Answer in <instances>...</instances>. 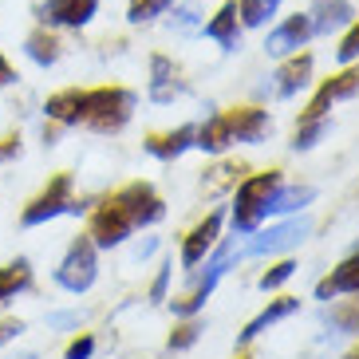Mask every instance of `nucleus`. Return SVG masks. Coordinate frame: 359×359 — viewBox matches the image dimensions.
<instances>
[{
  "label": "nucleus",
  "mask_w": 359,
  "mask_h": 359,
  "mask_svg": "<svg viewBox=\"0 0 359 359\" xmlns=\"http://www.w3.org/2000/svg\"><path fill=\"white\" fill-rule=\"evenodd\" d=\"M205 36H210V40H217L225 52H233V48H237V8H233V4H225V8L217 12L210 24H205Z\"/></svg>",
  "instance_id": "nucleus-21"
},
{
  "label": "nucleus",
  "mask_w": 359,
  "mask_h": 359,
  "mask_svg": "<svg viewBox=\"0 0 359 359\" xmlns=\"http://www.w3.org/2000/svg\"><path fill=\"white\" fill-rule=\"evenodd\" d=\"M339 292H359V245L351 249V257L339 264L336 273L316 285V300H332Z\"/></svg>",
  "instance_id": "nucleus-13"
},
{
  "label": "nucleus",
  "mask_w": 359,
  "mask_h": 359,
  "mask_svg": "<svg viewBox=\"0 0 359 359\" xmlns=\"http://www.w3.org/2000/svg\"><path fill=\"white\" fill-rule=\"evenodd\" d=\"M355 55H359V24L348 32V40L339 43V64H351Z\"/></svg>",
  "instance_id": "nucleus-31"
},
{
  "label": "nucleus",
  "mask_w": 359,
  "mask_h": 359,
  "mask_svg": "<svg viewBox=\"0 0 359 359\" xmlns=\"http://www.w3.org/2000/svg\"><path fill=\"white\" fill-rule=\"evenodd\" d=\"M170 4H174V0H130L127 20L130 24H147V20H154V16H162Z\"/></svg>",
  "instance_id": "nucleus-26"
},
{
  "label": "nucleus",
  "mask_w": 359,
  "mask_h": 359,
  "mask_svg": "<svg viewBox=\"0 0 359 359\" xmlns=\"http://www.w3.org/2000/svg\"><path fill=\"white\" fill-rule=\"evenodd\" d=\"M194 135H198L194 127H178L174 135H166V138H150V142H147V150L154 154V158L170 162V158H178V154H182L186 147H194Z\"/></svg>",
  "instance_id": "nucleus-19"
},
{
  "label": "nucleus",
  "mask_w": 359,
  "mask_h": 359,
  "mask_svg": "<svg viewBox=\"0 0 359 359\" xmlns=\"http://www.w3.org/2000/svg\"><path fill=\"white\" fill-rule=\"evenodd\" d=\"M296 308H300V300H292V296H280V300H273V304L264 308L261 316H257V320H249V324H245V332H241V336H237V344H241V348H245L249 339H257V336H261V332H269V327H273L276 320L292 316Z\"/></svg>",
  "instance_id": "nucleus-14"
},
{
  "label": "nucleus",
  "mask_w": 359,
  "mask_h": 359,
  "mask_svg": "<svg viewBox=\"0 0 359 359\" xmlns=\"http://www.w3.org/2000/svg\"><path fill=\"white\" fill-rule=\"evenodd\" d=\"M174 28H182V32L198 28V4H182V8L174 12Z\"/></svg>",
  "instance_id": "nucleus-30"
},
{
  "label": "nucleus",
  "mask_w": 359,
  "mask_h": 359,
  "mask_svg": "<svg viewBox=\"0 0 359 359\" xmlns=\"http://www.w3.org/2000/svg\"><path fill=\"white\" fill-rule=\"evenodd\" d=\"M194 138H198L194 147H201L205 154H222V150L233 142V135H229V123H225V115H213L210 123H205V127H201Z\"/></svg>",
  "instance_id": "nucleus-20"
},
{
  "label": "nucleus",
  "mask_w": 359,
  "mask_h": 359,
  "mask_svg": "<svg viewBox=\"0 0 359 359\" xmlns=\"http://www.w3.org/2000/svg\"><path fill=\"white\" fill-rule=\"evenodd\" d=\"M308 233H312V217H292L285 225H273L269 233L253 237V241L245 245V253L249 257H264V253H285V249H296V245L304 241Z\"/></svg>",
  "instance_id": "nucleus-6"
},
{
  "label": "nucleus",
  "mask_w": 359,
  "mask_h": 359,
  "mask_svg": "<svg viewBox=\"0 0 359 359\" xmlns=\"http://www.w3.org/2000/svg\"><path fill=\"white\" fill-rule=\"evenodd\" d=\"M308 75H312V60L308 55H300V60H292V64H285L280 72H276V95L280 99H292L300 87H308Z\"/></svg>",
  "instance_id": "nucleus-18"
},
{
  "label": "nucleus",
  "mask_w": 359,
  "mask_h": 359,
  "mask_svg": "<svg viewBox=\"0 0 359 359\" xmlns=\"http://www.w3.org/2000/svg\"><path fill=\"white\" fill-rule=\"evenodd\" d=\"M276 8H280V0H241V20L249 28H261Z\"/></svg>",
  "instance_id": "nucleus-25"
},
{
  "label": "nucleus",
  "mask_w": 359,
  "mask_h": 359,
  "mask_svg": "<svg viewBox=\"0 0 359 359\" xmlns=\"http://www.w3.org/2000/svg\"><path fill=\"white\" fill-rule=\"evenodd\" d=\"M28 285H32V264L24 261V257H16L12 264L0 269V304L4 300H16V292H24Z\"/></svg>",
  "instance_id": "nucleus-17"
},
{
  "label": "nucleus",
  "mask_w": 359,
  "mask_h": 359,
  "mask_svg": "<svg viewBox=\"0 0 359 359\" xmlns=\"http://www.w3.org/2000/svg\"><path fill=\"white\" fill-rule=\"evenodd\" d=\"M351 20V4L344 0H327L316 8V20H312V32H332V28H344Z\"/></svg>",
  "instance_id": "nucleus-22"
},
{
  "label": "nucleus",
  "mask_w": 359,
  "mask_h": 359,
  "mask_svg": "<svg viewBox=\"0 0 359 359\" xmlns=\"http://www.w3.org/2000/svg\"><path fill=\"white\" fill-rule=\"evenodd\" d=\"M355 359H359V355H355Z\"/></svg>",
  "instance_id": "nucleus-37"
},
{
  "label": "nucleus",
  "mask_w": 359,
  "mask_h": 359,
  "mask_svg": "<svg viewBox=\"0 0 359 359\" xmlns=\"http://www.w3.org/2000/svg\"><path fill=\"white\" fill-rule=\"evenodd\" d=\"M201 332H205V327H201V324H194V320H190V324H182L178 332L170 336V348H174V351H186L190 344H198V336H201Z\"/></svg>",
  "instance_id": "nucleus-29"
},
{
  "label": "nucleus",
  "mask_w": 359,
  "mask_h": 359,
  "mask_svg": "<svg viewBox=\"0 0 359 359\" xmlns=\"http://www.w3.org/2000/svg\"><path fill=\"white\" fill-rule=\"evenodd\" d=\"M237 257H241V253H237L233 245H222V249H217V257H213V261L205 264V276L198 280V288H194V292L186 296V300H178V304H174V312H178V316H194V312H201V308H205V300H210V292H213V285L222 280L225 269H229V264L237 261Z\"/></svg>",
  "instance_id": "nucleus-7"
},
{
  "label": "nucleus",
  "mask_w": 359,
  "mask_h": 359,
  "mask_svg": "<svg viewBox=\"0 0 359 359\" xmlns=\"http://www.w3.org/2000/svg\"><path fill=\"white\" fill-rule=\"evenodd\" d=\"M170 269H174V264H166V269L158 273V280H154V288H150V300H162V296H166V285H170Z\"/></svg>",
  "instance_id": "nucleus-34"
},
{
  "label": "nucleus",
  "mask_w": 359,
  "mask_h": 359,
  "mask_svg": "<svg viewBox=\"0 0 359 359\" xmlns=\"http://www.w3.org/2000/svg\"><path fill=\"white\" fill-rule=\"evenodd\" d=\"M154 83H150V99H158V103H170V99L178 95V83H174V67H170V60H154Z\"/></svg>",
  "instance_id": "nucleus-23"
},
{
  "label": "nucleus",
  "mask_w": 359,
  "mask_h": 359,
  "mask_svg": "<svg viewBox=\"0 0 359 359\" xmlns=\"http://www.w3.org/2000/svg\"><path fill=\"white\" fill-rule=\"evenodd\" d=\"M24 332V324L20 320H4V324H0V344H8V339H16Z\"/></svg>",
  "instance_id": "nucleus-35"
},
{
  "label": "nucleus",
  "mask_w": 359,
  "mask_h": 359,
  "mask_svg": "<svg viewBox=\"0 0 359 359\" xmlns=\"http://www.w3.org/2000/svg\"><path fill=\"white\" fill-rule=\"evenodd\" d=\"M20 154V138H0V162H12Z\"/></svg>",
  "instance_id": "nucleus-33"
},
{
  "label": "nucleus",
  "mask_w": 359,
  "mask_h": 359,
  "mask_svg": "<svg viewBox=\"0 0 359 359\" xmlns=\"http://www.w3.org/2000/svg\"><path fill=\"white\" fill-rule=\"evenodd\" d=\"M308 36H312V16H292V20H285L273 36H269L264 48H269V55H288V52H296V48H304Z\"/></svg>",
  "instance_id": "nucleus-10"
},
{
  "label": "nucleus",
  "mask_w": 359,
  "mask_h": 359,
  "mask_svg": "<svg viewBox=\"0 0 359 359\" xmlns=\"http://www.w3.org/2000/svg\"><path fill=\"white\" fill-rule=\"evenodd\" d=\"M91 351H95V339L83 336V339H75L72 348H67V355H64V359H91Z\"/></svg>",
  "instance_id": "nucleus-32"
},
{
  "label": "nucleus",
  "mask_w": 359,
  "mask_h": 359,
  "mask_svg": "<svg viewBox=\"0 0 359 359\" xmlns=\"http://www.w3.org/2000/svg\"><path fill=\"white\" fill-rule=\"evenodd\" d=\"M162 213L166 210H162V201L154 198V190L147 182H130V186H123L115 198H107L91 213V233L87 237L95 241V249H111V245L127 241L138 225L162 222Z\"/></svg>",
  "instance_id": "nucleus-1"
},
{
  "label": "nucleus",
  "mask_w": 359,
  "mask_h": 359,
  "mask_svg": "<svg viewBox=\"0 0 359 359\" xmlns=\"http://www.w3.org/2000/svg\"><path fill=\"white\" fill-rule=\"evenodd\" d=\"M130 111H135V95L123 91V87H99V91H87L83 103V123L99 135H111V130L127 127Z\"/></svg>",
  "instance_id": "nucleus-2"
},
{
  "label": "nucleus",
  "mask_w": 359,
  "mask_h": 359,
  "mask_svg": "<svg viewBox=\"0 0 359 359\" xmlns=\"http://www.w3.org/2000/svg\"><path fill=\"white\" fill-rule=\"evenodd\" d=\"M99 12V0H48L40 4V20L48 28H83Z\"/></svg>",
  "instance_id": "nucleus-8"
},
{
  "label": "nucleus",
  "mask_w": 359,
  "mask_h": 359,
  "mask_svg": "<svg viewBox=\"0 0 359 359\" xmlns=\"http://www.w3.org/2000/svg\"><path fill=\"white\" fill-rule=\"evenodd\" d=\"M276 186H280V174L276 170L253 174L249 182L237 186V205H233V225H237V233H257V225L264 222V205H269Z\"/></svg>",
  "instance_id": "nucleus-3"
},
{
  "label": "nucleus",
  "mask_w": 359,
  "mask_h": 359,
  "mask_svg": "<svg viewBox=\"0 0 359 359\" xmlns=\"http://www.w3.org/2000/svg\"><path fill=\"white\" fill-rule=\"evenodd\" d=\"M28 55H32L40 67H52L55 60H60V43H55V36H48V32H32L28 36Z\"/></svg>",
  "instance_id": "nucleus-24"
},
{
  "label": "nucleus",
  "mask_w": 359,
  "mask_h": 359,
  "mask_svg": "<svg viewBox=\"0 0 359 359\" xmlns=\"http://www.w3.org/2000/svg\"><path fill=\"white\" fill-rule=\"evenodd\" d=\"M327 135V118H304V127L296 130V150H312L320 142V138Z\"/></svg>",
  "instance_id": "nucleus-27"
},
{
  "label": "nucleus",
  "mask_w": 359,
  "mask_h": 359,
  "mask_svg": "<svg viewBox=\"0 0 359 359\" xmlns=\"http://www.w3.org/2000/svg\"><path fill=\"white\" fill-rule=\"evenodd\" d=\"M312 198H316V190H308V186H276L273 198H269V205H264V217L296 213V210H304Z\"/></svg>",
  "instance_id": "nucleus-16"
},
{
  "label": "nucleus",
  "mask_w": 359,
  "mask_h": 359,
  "mask_svg": "<svg viewBox=\"0 0 359 359\" xmlns=\"http://www.w3.org/2000/svg\"><path fill=\"white\" fill-rule=\"evenodd\" d=\"M95 276H99L95 241H91V237H75L72 249H67L64 261H60V269H55V285L64 288V292L79 296L95 285Z\"/></svg>",
  "instance_id": "nucleus-4"
},
{
  "label": "nucleus",
  "mask_w": 359,
  "mask_h": 359,
  "mask_svg": "<svg viewBox=\"0 0 359 359\" xmlns=\"http://www.w3.org/2000/svg\"><path fill=\"white\" fill-rule=\"evenodd\" d=\"M83 103H87V91H60V95L48 99V118H55V123H64V127H75V123H83Z\"/></svg>",
  "instance_id": "nucleus-15"
},
{
  "label": "nucleus",
  "mask_w": 359,
  "mask_h": 359,
  "mask_svg": "<svg viewBox=\"0 0 359 359\" xmlns=\"http://www.w3.org/2000/svg\"><path fill=\"white\" fill-rule=\"evenodd\" d=\"M60 213H79V205L72 201V174H55V178L48 182V190H43L40 198L28 201V210L20 213V222L32 229V225L52 222V217H60Z\"/></svg>",
  "instance_id": "nucleus-5"
},
{
  "label": "nucleus",
  "mask_w": 359,
  "mask_h": 359,
  "mask_svg": "<svg viewBox=\"0 0 359 359\" xmlns=\"http://www.w3.org/2000/svg\"><path fill=\"white\" fill-rule=\"evenodd\" d=\"M351 95H359V72H344V75H336L332 83L320 87V95L312 99V107H308V115H304V118H324L327 107L339 103V99H351Z\"/></svg>",
  "instance_id": "nucleus-11"
},
{
  "label": "nucleus",
  "mask_w": 359,
  "mask_h": 359,
  "mask_svg": "<svg viewBox=\"0 0 359 359\" xmlns=\"http://www.w3.org/2000/svg\"><path fill=\"white\" fill-rule=\"evenodd\" d=\"M225 123H229L233 142H261V138L269 135V115H264V111H257V107L229 111V115H225Z\"/></svg>",
  "instance_id": "nucleus-12"
},
{
  "label": "nucleus",
  "mask_w": 359,
  "mask_h": 359,
  "mask_svg": "<svg viewBox=\"0 0 359 359\" xmlns=\"http://www.w3.org/2000/svg\"><path fill=\"white\" fill-rule=\"evenodd\" d=\"M12 79H16V75H12L8 60H4V55H0V83H12Z\"/></svg>",
  "instance_id": "nucleus-36"
},
{
  "label": "nucleus",
  "mask_w": 359,
  "mask_h": 359,
  "mask_svg": "<svg viewBox=\"0 0 359 359\" xmlns=\"http://www.w3.org/2000/svg\"><path fill=\"white\" fill-rule=\"evenodd\" d=\"M217 233H222V213H210V217H205V222L186 237V245H182V264L194 269V264L205 261V253L217 245Z\"/></svg>",
  "instance_id": "nucleus-9"
},
{
  "label": "nucleus",
  "mask_w": 359,
  "mask_h": 359,
  "mask_svg": "<svg viewBox=\"0 0 359 359\" xmlns=\"http://www.w3.org/2000/svg\"><path fill=\"white\" fill-rule=\"evenodd\" d=\"M292 276H296V264H292V261H280L273 273L261 276V288H264V292H273V288H280L285 280H292Z\"/></svg>",
  "instance_id": "nucleus-28"
}]
</instances>
